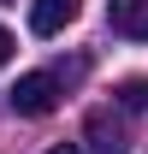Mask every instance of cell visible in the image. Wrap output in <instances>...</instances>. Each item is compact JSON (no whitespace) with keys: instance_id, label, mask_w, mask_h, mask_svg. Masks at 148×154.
Instances as JSON below:
<instances>
[{"instance_id":"cell-4","label":"cell","mask_w":148,"mask_h":154,"mask_svg":"<svg viewBox=\"0 0 148 154\" xmlns=\"http://www.w3.org/2000/svg\"><path fill=\"white\" fill-rule=\"evenodd\" d=\"M83 131H89V148L95 154H125V131L113 125V113H89Z\"/></svg>"},{"instance_id":"cell-3","label":"cell","mask_w":148,"mask_h":154,"mask_svg":"<svg viewBox=\"0 0 148 154\" xmlns=\"http://www.w3.org/2000/svg\"><path fill=\"white\" fill-rule=\"evenodd\" d=\"M107 24L130 42H148V0H113L107 6Z\"/></svg>"},{"instance_id":"cell-7","label":"cell","mask_w":148,"mask_h":154,"mask_svg":"<svg viewBox=\"0 0 148 154\" xmlns=\"http://www.w3.org/2000/svg\"><path fill=\"white\" fill-rule=\"evenodd\" d=\"M48 154H83V148H77V142H54Z\"/></svg>"},{"instance_id":"cell-6","label":"cell","mask_w":148,"mask_h":154,"mask_svg":"<svg viewBox=\"0 0 148 154\" xmlns=\"http://www.w3.org/2000/svg\"><path fill=\"white\" fill-rule=\"evenodd\" d=\"M12 48H18V42H12V30H0V65L12 59Z\"/></svg>"},{"instance_id":"cell-1","label":"cell","mask_w":148,"mask_h":154,"mask_svg":"<svg viewBox=\"0 0 148 154\" xmlns=\"http://www.w3.org/2000/svg\"><path fill=\"white\" fill-rule=\"evenodd\" d=\"M6 101H12V113H24V119H48L59 107V77L54 71H24L12 89H6Z\"/></svg>"},{"instance_id":"cell-2","label":"cell","mask_w":148,"mask_h":154,"mask_svg":"<svg viewBox=\"0 0 148 154\" xmlns=\"http://www.w3.org/2000/svg\"><path fill=\"white\" fill-rule=\"evenodd\" d=\"M83 0H30V30L36 36H59L65 24H77Z\"/></svg>"},{"instance_id":"cell-5","label":"cell","mask_w":148,"mask_h":154,"mask_svg":"<svg viewBox=\"0 0 148 154\" xmlns=\"http://www.w3.org/2000/svg\"><path fill=\"white\" fill-rule=\"evenodd\" d=\"M113 95H119V107H130V113H148V77H125Z\"/></svg>"},{"instance_id":"cell-8","label":"cell","mask_w":148,"mask_h":154,"mask_svg":"<svg viewBox=\"0 0 148 154\" xmlns=\"http://www.w3.org/2000/svg\"><path fill=\"white\" fill-rule=\"evenodd\" d=\"M0 6H12V0H0Z\"/></svg>"}]
</instances>
